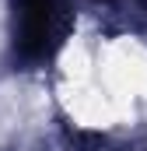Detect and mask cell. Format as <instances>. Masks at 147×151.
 <instances>
[{
	"mask_svg": "<svg viewBox=\"0 0 147 151\" xmlns=\"http://www.w3.org/2000/svg\"><path fill=\"white\" fill-rule=\"evenodd\" d=\"M70 32L67 0H14V53L25 63H46Z\"/></svg>",
	"mask_w": 147,
	"mask_h": 151,
	"instance_id": "cell-1",
	"label": "cell"
}]
</instances>
